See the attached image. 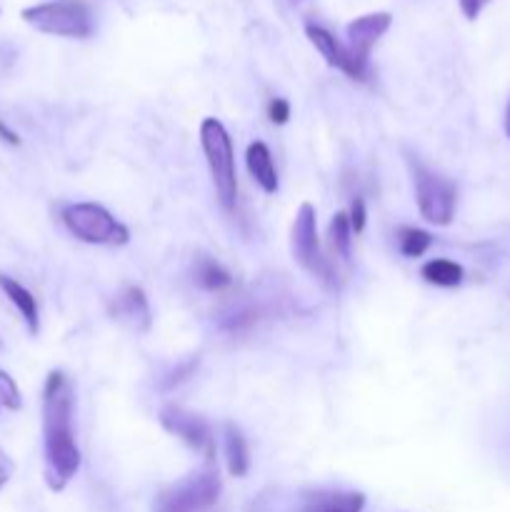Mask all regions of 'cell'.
Segmentation results:
<instances>
[{
    "instance_id": "cell-1",
    "label": "cell",
    "mask_w": 510,
    "mask_h": 512,
    "mask_svg": "<svg viewBox=\"0 0 510 512\" xmlns=\"http://www.w3.org/2000/svg\"><path fill=\"white\" fill-rule=\"evenodd\" d=\"M75 393L63 370L48 373L43 385V453L45 483L53 493L68 488L83 465L73 428Z\"/></svg>"
},
{
    "instance_id": "cell-2",
    "label": "cell",
    "mask_w": 510,
    "mask_h": 512,
    "mask_svg": "<svg viewBox=\"0 0 510 512\" xmlns=\"http://www.w3.org/2000/svg\"><path fill=\"white\" fill-rule=\"evenodd\" d=\"M200 148L208 163L215 195L225 213H235L238 205V168H235V148L228 128L218 118H203L200 123Z\"/></svg>"
},
{
    "instance_id": "cell-3",
    "label": "cell",
    "mask_w": 510,
    "mask_h": 512,
    "mask_svg": "<svg viewBox=\"0 0 510 512\" xmlns=\"http://www.w3.org/2000/svg\"><path fill=\"white\" fill-rule=\"evenodd\" d=\"M20 18L38 33L55 35V38L85 40L95 33L93 13L80 0H53V3L30 5L20 13Z\"/></svg>"
},
{
    "instance_id": "cell-4",
    "label": "cell",
    "mask_w": 510,
    "mask_h": 512,
    "mask_svg": "<svg viewBox=\"0 0 510 512\" xmlns=\"http://www.w3.org/2000/svg\"><path fill=\"white\" fill-rule=\"evenodd\" d=\"M220 475L213 463H205V468L185 475L178 483L168 485L155 495V512H208L220 500Z\"/></svg>"
},
{
    "instance_id": "cell-5",
    "label": "cell",
    "mask_w": 510,
    "mask_h": 512,
    "mask_svg": "<svg viewBox=\"0 0 510 512\" xmlns=\"http://www.w3.org/2000/svg\"><path fill=\"white\" fill-rule=\"evenodd\" d=\"M60 220L75 240L88 245H125L130 240L128 225L120 223L108 208L98 203L65 205Z\"/></svg>"
},
{
    "instance_id": "cell-6",
    "label": "cell",
    "mask_w": 510,
    "mask_h": 512,
    "mask_svg": "<svg viewBox=\"0 0 510 512\" xmlns=\"http://www.w3.org/2000/svg\"><path fill=\"white\" fill-rule=\"evenodd\" d=\"M290 250H293V258L305 273H310L313 278H318L320 283H325L328 288H333L335 273L330 258H325L323 248H320L318 238V213H315L313 203H300V208L295 210L293 228H290Z\"/></svg>"
},
{
    "instance_id": "cell-7",
    "label": "cell",
    "mask_w": 510,
    "mask_h": 512,
    "mask_svg": "<svg viewBox=\"0 0 510 512\" xmlns=\"http://www.w3.org/2000/svg\"><path fill=\"white\" fill-rule=\"evenodd\" d=\"M408 163L410 173H413L415 203H418L420 218L438 225V228L453 223L455 208H458V188H455L453 180L440 173H433L420 160L408 158Z\"/></svg>"
},
{
    "instance_id": "cell-8",
    "label": "cell",
    "mask_w": 510,
    "mask_h": 512,
    "mask_svg": "<svg viewBox=\"0 0 510 512\" xmlns=\"http://www.w3.org/2000/svg\"><path fill=\"white\" fill-rule=\"evenodd\" d=\"M160 425L168 430L173 438H178L180 443L188 445L190 450L200 453L205 458V463H213L215 460V435L210 428L208 420L203 415L193 413V410L183 408V405L168 403L158 415Z\"/></svg>"
},
{
    "instance_id": "cell-9",
    "label": "cell",
    "mask_w": 510,
    "mask_h": 512,
    "mask_svg": "<svg viewBox=\"0 0 510 512\" xmlns=\"http://www.w3.org/2000/svg\"><path fill=\"white\" fill-rule=\"evenodd\" d=\"M393 25V15L390 13H368V15H360V18L350 20L348 30V55L353 58L355 68L368 78L370 73V53H373L375 43L388 33V28Z\"/></svg>"
},
{
    "instance_id": "cell-10",
    "label": "cell",
    "mask_w": 510,
    "mask_h": 512,
    "mask_svg": "<svg viewBox=\"0 0 510 512\" xmlns=\"http://www.w3.org/2000/svg\"><path fill=\"white\" fill-rule=\"evenodd\" d=\"M365 495L358 490H308L285 512H363Z\"/></svg>"
},
{
    "instance_id": "cell-11",
    "label": "cell",
    "mask_w": 510,
    "mask_h": 512,
    "mask_svg": "<svg viewBox=\"0 0 510 512\" xmlns=\"http://www.w3.org/2000/svg\"><path fill=\"white\" fill-rule=\"evenodd\" d=\"M110 318L128 325L135 333H148L150 325H153V313H150L148 295L143 293V288L128 285V288L120 290L110 303Z\"/></svg>"
},
{
    "instance_id": "cell-12",
    "label": "cell",
    "mask_w": 510,
    "mask_h": 512,
    "mask_svg": "<svg viewBox=\"0 0 510 512\" xmlns=\"http://www.w3.org/2000/svg\"><path fill=\"white\" fill-rule=\"evenodd\" d=\"M305 35H308V40L315 45V50L323 55L325 63H328L330 68L340 70V73L348 75L350 80H358V83H365V80H368L358 68H355V63H353V58L348 55L345 43H340V40L335 38L330 30H325L323 25L308 23L305 25Z\"/></svg>"
},
{
    "instance_id": "cell-13",
    "label": "cell",
    "mask_w": 510,
    "mask_h": 512,
    "mask_svg": "<svg viewBox=\"0 0 510 512\" xmlns=\"http://www.w3.org/2000/svg\"><path fill=\"white\" fill-rule=\"evenodd\" d=\"M245 163H248L250 175H253L255 183L260 185V190L268 195H275L280 188L278 170H275L273 153H270L268 145L263 140H253L248 145V153H245Z\"/></svg>"
},
{
    "instance_id": "cell-14",
    "label": "cell",
    "mask_w": 510,
    "mask_h": 512,
    "mask_svg": "<svg viewBox=\"0 0 510 512\" xmlns=\"http://www.w3.org/2000/svg\"><path fill=\"white\" fill-rule=\"evenodd\" d=\"M0 290H3L5 298H8L10 303H13V308L20 313V318H23L28 333L38 335L40 310H38V300H35V295L30 293L23 283H18V280L10 278V275H5V273H0Z\"/></svg>"
},
{
    "instance_id": "cell-15",
    "label": "cell",
    "mask_w": 510,
    "mask_h": 512,
    "mask_svg": "<svg viewBox=\"0 0 510 512\" xmlns=\"http://www.w3.org/2000/svg\"><path fill=\"white\" fill-rule=\"evenodd\" d=\"M223 453L228 463V473L233 478H245L250 470V445L245 440L243 430L235 423L223 425Z\"/></svg>"
},
{
    "instance_id": "cell-16",
    "label": "cell",
    "mask_w": 510,
    "mask_h": 512,
    "mask_svg": "<svg viewBox=\"0 0 510 512\" xmlns=\"http://www.w3.org/2000/svg\"><path fill=\"white\" fill-rule=\"evenodd\" d=\"M193 283L205 293H223L233 288V275L210 255H200L193 265Z\"/></svg>"
},
{
    "instance_id": "cell-17",
    "label": "cell",
    "mask_w": 510,
    "mask_h": 512,
    "mask_svg": "<svg viewBox=\"0 0 510 512\" xmlns=\"http://www.w3.org/2000/svg\"><path fill=\"white\" fill-rule=\"evenodd\" d=\"M420 278L435 288H458L465 278L463 265L448 258H433L420 268Z\"/></svg>"
},
{
    "instance_id": "cell-18",
    "label": "cell",
    "mask_w": 510,
    "mask_h": 512,
    "mask_svg": "<svg viewBox=\"0 0 510 512\" xmlns=\"http://www.w3.org/2000/svg\"><path fill=\"white\" fill-rule=\"evenodd\" d=\"M398 250L403 258H423L430 248H433V235L423 228H413V225H403L398 230Z\"/></svg>"
},
{
    "instance_id": "cell-19",
    "label": "cell",
    "mask_w": 510,
    "mask_h": 512,
    "mask_svg": "<svg viewBox=\"0 0 510 512\" xmlns=\"http://www.w3.org/2000/svg\"><path fill=\"white\" fill-rule=\"evenodd\" d=\"M328 238L330 248H333L335 258H340L343 263L350 260V248H353V228H350L348 213H335L333 220L328 225Z\"/></svg>"
},
{
    "instance_id": "cell-20",
    "label": "cell",
    "mask_w": 510,
    "mask_h": 512,
    "mask_svg": "<svg viewBox=\"0 0 510 512\" xmlns=\"http://www.w3.org/2000/svg\"><path fill=\"white\" fill-rule=\"evenodd\" d=\"M23 408V398H20V390L15 385V380L10 378L5 370H0V410H20Z\"/></svg>"
},
{
    "instance_id": "cell-21",
    "label": "cell",
    "mask_w": 510,
    "mask_h": 512,
    "mask_svg": "<svg viewBox=\"0 0 510 512\" xmlns=\"http://www.w3.org/2000/svg\"><path fill=\"white\" fill-rule=\"evenodd\" d=\"M350 228H353V235H360L365 230V223H368V210H365V200L360 195H355L353 203H350Z\"/></svg>"
},
{
    "instance_id": "cell-22",
    "label": "cell",
    "mask_w": 510,
    "mask_h": 512,
    "mask_svg": "<svg viewBox=\"0 0 510 512\" xmlns=\"http://www.w3.org/2000/svg\"><path fill=\"white\" fill-rule=\"evenodd\" d=\"M268 120L273 125H285L290 120V103L285 98L268 100Z\"/></svg>"
},
{
    "instance_id": "cell-23",
    "label": "cell",
    "mask_w": 510,
    "mask_h": 512,
    "mask_svg": "<svg viewBox=\"0 0 510 512\" xmlns=\"http://www.w3.org/2000/svg\"><path fill=\"white\" fill-rule=\"evenodd\" d=\"M195 368H198V358L188 360V363H183V365H178V368H175L173 373L168 375V380H165V383H163V388L170 390V388H175V385L185 383V380H188L190 375H193Z\"/></svg>"
},
{
    "instance_id": "cell-24",
    "label": "cell",
    "mask_w": 510,
    "mask_h": 512,
    "mask_svg": "<svg viewBox=\"0 0 510 512\" xmlns=\"http://www.w3.org/2000/svg\"><path fill=\"white\" fill-rule=\"evenodd\" d=\"M490 0H458L460 5V13L465 15V20H475L480 13H483V8L488 5Z\"/></svg>"
},
{
    "instance_id": "cell-25",
    "label": "cell",
    "mask_w": 510,
    "mask_h": 512,
    "mask_svg": "<svg viewBox=\"0 0 510 512\" xmlns=\"http://www.w3.org/2000/svg\"><path fill=\"white\" fill-rule=\"evenodd\" d=\"M10 475H13V463H10L8 455H5L3 450H0V488H3V485L8 483Z\"/></svg>"
},
{
    "instance_id": "cell-26",
    "label": "cell",
    "mask_w": 510,
    "mask_h": 512,
    "mask_svg": "<svg viewBox=\"0 0 510 512\" xmlns=\"http://www.w3.org/2000/svg\"><path fill=\"white\" fill-rule=\"evenodd\" d=\"M0 140L8 145H20L18 133H15L13 128H8V125H5V120H0Z\"/></svg>"
},
{
    "instance_id": "cell-27",
    "label": "cell",
    "mask_w": 510,
    "mask_h": 512,
    "mask_svg": "<svg viewBox=\"0 0 510 512\" xmlns=\"http://www.w3.org/2000/svg\"><path fill=\"white\" fill-rule=\"evenodd\" d=\"M503 128H505V135L510 138V100H508V108H505V120H503Z\"/></svg>"
},
{
    "instance_id": "cell-28",
    "label": "cell",
    "mask_w": 510,
    "mask_h": 512,
    "mask_svg": "<svg viewBox=\"0 0 510 512\" xmlns=\"http://www.w3.org/2000/svg\"><path fill=\"white\" fill-rule=\"evenodd\" d=\"M290 3H300V0H290Z\"/></svg>"
}]
</instances>
